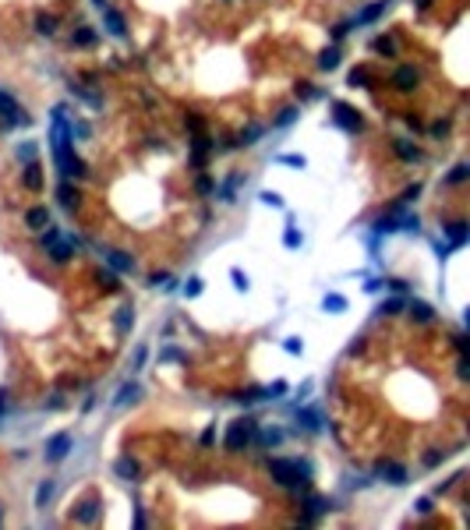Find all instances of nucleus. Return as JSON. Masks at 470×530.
I'll return each mask as SVG.
<instances>
[{"label": "nucleus", "mask_w": 470, "mask_h": 530, "mask_svg": "<svg viewBox=\"0 0 470 530\" xmlns=\"http://www.w3.org/2000/svg\"><path fill=\"white\" fill-rule=\"evenodd\" d=\"M269 474H272V481L283 484V488H308V481H301V477H308L311 467L304 463V460H269Z\"/></svg>", "instance_id": "f257e3e1"}, {"label": "nucleus", "mask_w": 470, "mask_h": 530, "mask_svg": "<svg viewBox=\"0 0 470 530\" xmlns=\"http://www.w3.org/2000/svg\"><path fill=\"white\" fill-rule=\"evenodd\" d=\"M251 435H254V424H251V421H233L230 431H226V449H230V453H241V449L251 442Z\"/></svg>", "instance_id": "f03ea898"}, {"label": "nucleus", "mask_w": 470, "mask_h": 530, "mask_svg": "<svg viewBox=\"0 0 470 530\" xmlns=\"http://www.w3.org/2000/svg\"><path fill=\"white\" fill-rule=\"evenodd\" d=\"M375 470H378V477H385L389 484H407V481H410L407 467H400V463H393V460H382Z\"/></svg>", "instance_id": "7ed1b4c3"}, {"label": "nucleus", "mask_w": 470, "mask_h": 530, "mask_svg": "<svg viewBox=\"0 0 470 530\" xmlns=\"http://www.w3.org/2000/svg\"><path fill=\"white\" fill-rule=\"evenodd\" d=\"M332 117H336V124L346 127V131H361V117H357V110L354 106H346V103H332Z\"/></svg>", "instance_id": "20e7f679"}, {"label": "nucleus", "mask_w": 470, "mask_h": 530, "mask_svg": "<svg viewBox=\"0 0 470 530\" xmlns=\"http://www.w3.org/2000/svg\"><path fill=\"white\" fill-rule=\"evenodd\" d=\"M74 248H78V237H67V241H61V237H57V241L50 244V258H53L57 265H64V262L74 254Z\"/></svg>", "instance_id": "39448f33"}, {"label": "nucleus", "mask_w": 470, "mask_h": 530, "mask_svg": "<svg viewBox=\"0 0 470 530\" xmlns=\"http://www.w3.org/2000/svg\"><path fill=\"white\" fill-rule=\"evenodd\" d=\"M67 453H71V435H67V431H61V435H53L46 442V456H50V460H64Z\"/></svg>", "instance_id": "423d86ee"}, {"label": "nucleus", "mask_w": 470, "mask_h": 530, "mask_svg": "<svg viewBox=\"0 0 470 530\" xmlns=\"http://www.w3.org/2000/svg\"><path fill=\"white\" fill-rule=\"evenodd\" d=\"M0 117H7V121H18V124H29V117L18 110V103L11 99V95L0 92Z\"/></svg>", "instance_id": "0eeeda50"}, {"label": "nucleus", "mask_w": 470, "mask_h": 530, "mask_svg": "<svg viewBox=\"0 0 470 530\" xmlns=\"http://www.w3.org/2000/svg\"><path fill=\"white\" fill-rule=\"evenodd\" d=\"M417 78H421V74H417L414 67H400V71L393 74V85H396L400 92H410V89L417 85Z\"/></svg>", "instance_id": "6e6552de"}, {"label": "nucleus", "mask_w": 470, "mask_h": 530, "mask_svg": "<svg viewBox=\"0 0 470 530\" xmlns=\"http://www.w3.org/2000/svg\"><path fill=\"white\" fill-rule=\"evenodd\" d=\"M106 262H110L117 272H134V262H131L127 251H106Z\"/></svg>", "instance_id": "1a4fd4ad"}, {"label": "nucleus", "mask_w": 470, "mask_h": 530, "mask_svg": "<svg viewBox=\"0 0 470 530\" xmlns=\"http://www.w3.org/2000/svg\"><path fill=\"white\" fill-rule=\"evenodd\" d=\"M445 233H449V241H453V248H463L467 244V223L460 219V223H449V226H442Z\"/></svg>", "instance_id": "9d476101"}, {"label": "nucleus", "mask_w": 470, "mask_h": 530, "mask_svg": "<svg viewBox=\"0 0 470 530\" xmlns=\"http://www.w3.org/2000/svg\"><path fill=\"white\" fill-rule=\"evenodd\" d=\"M53 492H57V484L46 477V481H39V488H35V509H46V502L53 499Z\"/></svg>", "instance_id": "9b49d317"}, {"label": "nucleus", "mask_w": 470, "mask_h": 530, "mask_svg": "<svg viewBox=\"0 0 470 530\" xmlns=\"http://www.w3.org/2000/svg\"><path fill=\"white\" fill-rule=\"evenodd\" d=\"M244 181H248V177H244L241 170H237V173H230V177H226V184H223V191H220V194H223V202H233V194H237V187L244 184Z\"/></svg>", "instance_id": "f8f14e48"}, {"label": "nucleus", "mask_w": 470, "mask_h": 530, "mask_svg": "<svg viewBox=\"0 0 470 530\" xmlns=\"http://www.w3.org/2000/svg\"><path fill=\"white\" fill-rule=\"evenodd\" d=\"M103 18H106V29L113 32V35H124L127 32V25H124V18L113 11V7H103Z\"/></svg>", "instance_id": "ddd939ff"}, {"label": "nucleus", "mask_w": 470, "mask_h": 530, "mask_svg": "<svg viewBox=\"0 0 470 530\" xmlns=\"http://www.w3.org/2000/svg\"><path fill=\"white\" fill-rule=\"evenodd\" d=\"M325 509H329V499H308V513L301 516V523H311V520H318Z\"/></svg>", "instance_id": "4468645a"}, {"label": "nucleus", "mask_w": 470, "mask_h": 530, "mask_svg": "<svg viewBox=\"0 0 470 530\" xmlns=\"http://www.w3.org/2000/svg\"><path fill=\"white\" fill-rule=\"evenodd\" d=\"M74 520H78V523H95V520H99V502H95V499L85 502V505L74 513Z\"/></svg>", "instance_id": "2eb2a0df"}, {"label": "nucleus", "mask_w": 470, "mask_h": 530, "mask_svg": "<svg viewBox=\"0 0 470 530\" xmlns=\"http://www.w3.org/2000/svg\"><path fill=\"white\" fill-rule=\"evenodd\" d=\"M25 223H29L32 230H43V226H50V212L39 205V209H29V216H25Z\"/></svg>", "instance_id": "dca6fc26"}, {"label": "nucleus", "mask_w": 470, "mask_h": 530, "mask_svg": "<svg viewBox=\"0 0 470 530\" xmlns=\"http://www.w3.org/2000/svg\"><path fill=\"white\" fill-rule=\"evenodd\" d=\"M410 318H414V322H432L435 311H432L424 301H410Z\"/></svg>", "instance_id": "f3484780"}, {"label": "nucleus", "mask_w": 470, "mask_h": 530, "mask_svg": "<svg viewBox=\"0 0 470 530\" xmlns=\"http://www.w3.org/2000/svg\"><path fill=\"white\" fill-rule=\"evenodd\" d=\"M191 149H194V152H191V159H194V163H205V156H209V149H212V142H209L205 134H198Z\"/></svg>", "instance_id": "a211bd4d"}, {"label": "nucleus", "mask_w": 470, "mask_h": 530, "mask_svg": "<svg viewBox=\"0 0 470 530\" xmlns=\"http://www.w3.org/2000/svg\"><path fill=\"white\" fill-rule=\"evenodd\" d=\"M22 181H25V187H29V191H39V187H43V173H39V166H35V163H29V166H25V177H22Z\"/></svg>", "instance_id": "6ab92c4d"}, {"label": "nucleus", "mask_w": 470, "mask_h": 530, "mask_svg": "<svg viewBox=\"0 0 470 530\" xmlns=\"http://www.w3.org/2000/svg\"><path fill=\"white\" fill-rule=\"evenodd\" d=\"M322 308H325L329 315H340V311H346V297H340V293H325Z\"/></svg>", "instance_id": "aec40b11"}, {"label": "nucleus", "mask_w": 470, "mask_h": 530, "mask_svg": "<svg viewBox=\"0 0 470 530\" xmlns=\"http://www.w3.org/2000/svg\"><path fill=\"white\" fill-rule=\"evenodd\" d=\"M131 325H134V308L127 304V308H121V311H117V332L124 336V332L131 329Z\"/></svg>", "instance_id": "412c9836"}, {"label": "nucleus", "mask_w": 470, "mask_h": 530, "mask_svg": "<svg viewBox=\"0 0 470 530\" xmlns=\"http://www.w3.org/2000/svg\"><path fill=\"white\" fill-rule=\"evenodd\" d=\"M57 198H61V205H67V209H74V205H78V191H74L71 184H61V187H57Z\"/></svg>", "instance_id": "4be33fe9"}, {"label": "nucleus", "mask_w": 470, "mask_h": 530, "mask_svg": "<svg viewBox=\"0 0 470 530\" xmlns=\"http://www.w3.org/2000/svg\"><path fill=\"white\" fill-rule=\"evenodd\" d=\"M368 78H371V74H368V67H354V71H350V78H346V85H350V89H361V85H368Z\"/></svg>", "instance_id": "5701e85b"}, {"label": "nucleus", "mask_w": 470, "mask_h": 530, "mask_svg": "<svg viewBox=\"0 0 470 530\" xmlns=\"http://www.w3.org/2000/svg\"><path fill=\"white\" fill-rule=\"evenodd\" d=\"M258 442H262V445H280L283 431L280 428H262V431H258Z\"/></svg>", "instance_id": "b1692460"}, {"label": "nucleus", "mask_w": 470, "mask_h": 530, "mask_svg": "<svg viewBox=\"0 0 470 530\" xmlns=\"http://www.w3.org/2000/svg\"><path fill=\"white\" fill-rule=\"evenodd\" d=\"M382 11H385V0H378V4H371V7H364V11L357 14V22H375Z\"/></svg>", "instance_id": "393cba45"}, {"label": "nucleus", "mask_w": 470, "mask_h": 530, "mask_svg": "<svg viewBox=\"0 0 470 530\" xmlns=\"http://www.w3.org/2000/svg\"><path fill=\"white\" fill-rule=\"evenodd\" d=\"M35 29L43 32V35H53V32H57V18H50V14H39V18H35Z\"/></svg>", "instance_id": "a878e982"}, {"label": "nucleus", "mask_w": 470, "mask_h": 530, "mask_svg": "<svg viewBox=\"0 0 470 530\" xmlns=\"http://www.w3.org/2000/svg\"><path fill=\"white\" fill-rule=\"evenodd\" d=\"M336 64H340V50H325V53L318 57V67H322V71H332Z\"/></svg>", "instance_id": "bb28decb"}, {"label": "nucleus", "mask_w": 470, "mask_h": 530, "mask_svg": "<svg viewBox=\"0 0 470 530\" xmlns=\"http://www.w3.org/2000/svg\"><path fill=\"white\" fill-rule=\"evenodd\" d=\"M393 149H396L403 159H410V163H414V159H421V152H417L414 145H407V142H393Z\"/></svg>", "instance_id": "cd10ccee"}, {"label": "nucleus", "mask_w": 470, "mask_h": 530, "mask_svg": "<svg viewBox=\"0 0 470 530\" xmlns=\"http://www.w3.org/2000/svg\"><path fill=\"white\" fill-rule=\"evenodd\" d=\"M117 474L121 477H138V463L134 460H117Z\"/></svg>", "instance_id": "c85d7f7f"}, {"label": "nucleus", "mask_w": 470, "mask_h": 530, "mask_svg": "<svg viewBox=\"0 0 470 530\" xmlns=\"http://www.w3.org/2000/svg\"><path fill=\"white\" fill-rule=\"evenodd\" d=\"M138 392H142V389H138V385H134V382H127L124 389H121V396H117V403H121V406H124V403H131V400H134V396H138Z\"/></svg>", "instance_id": "c756f323"}, {"label": "nucleus", "mask_w": 470, "mask_h": 530, "mask_svg": "<svg viewBox=\"0 0 470 530\" xmlns=\"http://www.w3.org/2000/svg\"><path fill=\"white\" fill-rule=\"evenodd\" d=\"M297 421H301L304 428H311V431L318 428V414H315V410H297Z\"/></svg>", "instance_id": "7c9ffc66"}, {"label": "nucleus", "mask_w": 470, "mask_h": 530, "mask_svg": "<svg viewBox=\"0 0 470 530\" xmlns=\"http://www.w3.org/2000/svg\"><path fill=\"white\" fill-rule=\"evenodd\" d=\"M375 50H378V53H385V57H396V43H393V39H385V35H382V39H375Z\"/></svg>", "instance_id": "2f4dec72"}, {"label": "nucleus", "mask_w": 470, "mask_h": 530, "mask_svg": "<svg viewBox=\"0 0 470 530\" xmlns=\"http://www.w3.org/2000/svg\"><path fill=\"white\" fill-rule=\"evenodd\" d=\"M301 241H304V237H301L293 226H286V233H283V244H286V248H301Z\"/></svg>", "instance_id": "473e14b6"}, {"label": "nucleus", "mask_w": 470, "mask_h": 530, "mask_svg": "<svg viewBox=\"0 0 470 530\" xmlns=\"http://www.w3.org/2000/svg\"><path fill=\"white\" fill-rule=\"evenodd\" d=\"M74 43H78V46H92V43H95V32L92 29H78V32H74Z\"/></svg>", "instance_id": "72a5a7b5"}, {"label": "nucleus", "mask_w": 470, "mask_h": 530, "mask_svg": "<svg viewBox=\"0 0 470 530\" xmlns=\"http://www.w3.org/2000/svg\"><path fill=\"white\" fill-rule=\"evenodd\" d=\"M378 311H382V315H400V311H403V301H400V297H393V301H385Z\"/></svg>", "instance_id": "f704fd0d"}, {"label": "nucleus", "mask_w": 470, "mask_h": 530, "mask_svg": "<svg viewBox=\"0 0 470 530\" xmlns=\"http://www.w3.org/2000/svg\"><path fill=\"white\" fill-rule=\"evenodd\" d=\"M467 173H470V166H467V163H460V166L449 173V184H460V181H467Z\"/></svg>", "instance_id": "c9c22d12"}, {"label": "nucleus", "mask_w": 470, "mask_h": 530, "mask_svg": "<svg viewBox=\"0 0 470 530\" xmlns=\"http://www.w3.org/2000/svg\"><path fill=\"white\" fill-rule=\"evenodd\" d=\"M293 117H297V110H293V106H286V110H280V117H276L272 124H276V127H283V124H290Z\"/></svg>", "instance_id": "e433bc0d"}, {"label": "nucleus", "mask_w": 470, "mask_h": 530, "mask_svg": "<svg viewBox=\"0 0 470 530\" xmlns=\"http://www.w3.org/2000/svg\"><path fill=\"white\" fill-rule=\"evenodd\" d=\"M32 156H35V145H32V142H22V145H18V159L32 163Z\"/></svg>", "instance_id": "4c0bfd02"}, {"label": "nucleus", "mask_w": 470, "mask_h": 530, "mask_svg": "<svg viewBox=\"0 0 470 530\" xmlns=\"http://www.w3.org/2000/svg\"><path fill=\"white\" fill-rule=\"evenodd\" d=\"M95 280L103 283V286H106V290H121V283H117V276H110V272H99V276H95Z\"/></svg>", "instance_id": "58836bf2"}, {"label": "nucleus", "mask_w": 470, "mask_h": 530, "mask_svg": "<svg viewBox=\"0 0 470 530\" xmlns=\"http://www.w3.org/2000/svg\"><path fill=\"white\" fill-rule=\"evenodd\" d=\"M230 280H233V286H237V290H248V286H251L248 276H244L241 269H233V272H230Z\"/></svg>", "instance_id": "ea45409f"}, {"label": "nucleus", "mask_w": 470, "mask_h": 530, "mask_svg": "<svg viewBox=\"0 0 470 530\" xmlns=\"http://www.w3.org/2000/svg\"><path fill=\"white\" fill-rule=\"evenodd\" d=\"M262 202H265V205H276V209H283V198L276 194V191H262Z\"/></svg>", "instance_id": "a19ab883"}, {"label": "nucleus", "mask_w": 470, "mask_h": 530, "mask_svg": "<svg viewBox=\"0 0 470 530\" xmlns=\"http://www.w3.org/2000/svg\"><path fill=\"white\" fill-rule=\"evenodd\" d=\"M262 134V127H248L244 134H241V145H254V138Z\"/></svg>", "instance_id": "79ce46f5"}, {"label": "nucleus", "mask_w": 470, "mask_h": 530, "mask_svg": "<svg viewBox=\"0 0 470 530\" xmlns=\"http://www.w3.org/2000/svg\"><path fill=\"white\" fill-rule=\"evenodd\" d=\"M280 163H286V166H301V170L308 166V159H304V156H280Z\"/></svg>", "instance_id": "37998d69"}, {"label": "nucleus", "mask_w": 470, "mask_h": 530, "mask_svg": "<svg viewBox=\"0 0 470 530\" xmlns=\"http://www.w3.org/2000/svg\"><path fill=\"white\" fill-rule=\"evenodd\" d=\"M283 350H286V354H293V357H297V354H301V350H304V343H301V340H286V343H283Z\"/></svg>", "instance_id": "c03bdc74"}, {"label": "nucleus", "mask_w": 470, "mask_h": 530, "mask_svg": "<svg viewBox=\"0 0 470 530\" xmlns=\"http://www.w3.org/2000/svg\"><path fill=\"white\" fill-rule=\"evenodd\" d=\"M297 95H301V99H315L318 92H315V89L308 85V82H301V85H297Z\"/></svg>", "instance_id": "a18cd8bd"}, {"label": "nucleus", "mask_w": 470, "mask_h": 530, "mask_svg": "<svg viewBox=\"0 0 470 530\" xmlns=\"http://www.w3.org/2000/svg\"><path fill=\"white\" fill-rule=\"evenodd\" d=\"M184 293H188V297H198V293H202V280H188Z\"/></svg>", "instance_id": "49530a36"}, {"label": "nucleus", "mask_w": 470, "mask_h": 530, "mask_svg": "<svg viewBox=\"0 0 470 530\" xmlns=\"http://www.w3.org/2000/svg\"><path fill=\"white\" fill-rule=\"evenodd\" d=\"M417 194H421V184H414V187H407V191H403V202H414V198H417Z\"/></svg>", "instance_id": "de8ad7c7"}, {"label": "nucleus", "mask_w": 470, "mask_h": 530, "mask_svg": "<svg viewBox=\"0 0 470 530\" xmlns=\"http://www.w3.org/2000/svg\"><path fill=\"white\" fill-rule=\"evenodd\" d=\"M142 364H145V346H138V350H134V371H138Z\"/></svg>", "instance_id": "09e8293b"}, {"label": "nucleus", "mask_w": 470, "mask_h": 530, "mask_svg": "<svg viewBox=\"0 0 470 530\" xmlns=\"http://www.w3.org/2000/svg\"><path fill=\"white\" fill-rule=\"evenodd\" d=\"M209 191H212V181H209V177H202V181H198V194H209Z\"/></svg>", "instance_id": "8fccbe9b"}, {"label": "nucleus", "mask_w": 470, "mask_h": 530, "mask_svg": "<svg viewBox=\"0 0 470 530\" xmlns=\"http://www.w3.org/2000/svg\"><path fill=\"white\" fill-rule=\"evenodd\" d=\"M163 361H181V350H163Z\"/></svg>", "instance_id": "3c124183"}, {"label": "nucleus", "mask_w": 470, "mask_h": 530, "mask_svg": "<svg viewBox=\"0 0 470 530\" xmlns=\"http://www.w3.org/2000/svg\"><path fill=\"white\" fill-rule=\"evenodd\" d=\"M417 513H432V499H421V502H417Z\"/></svg>", "instance_id": "603ef678"}, {"label": "nucleus", "mask_w": 470, "mask_h": 530, "mask_svg": "<svg viewBox=\"0 0 470 530\" xmlns=\"http://www.w3.org/2000/svg\"><path fill=\"white\" fill-rule=\"evenodd\" d=\"M389 286H393L396 293H403V290H407V283H403V280H389Z\"/></svg>", "instance_id": "864d4df0"}, {"label": "nucleus", "mask_w": 470, "mask_h": 530, "mask_svg": "<svg viewBox=\"0 0 470 530\" xmlns=\"http://www.w3.org/2000/svg\"><path fill=\"white\" fill-rule=\"evenodd\" d=\"M212 442H216V431H212V428H209V431H205V435H202V445H212Z\"/></svg>", "instance_id": "5fc2aeb1"}, {"label": "nucleus", "mask_w": 470, "mask_h": 530, "mask_svg": "<svg viewBox=\"0 0 470 530\" xmlns=\"http://www.w3.org/2000/svg\"><path fill=\"white\" fill-rule=\"evenodd\" d=\"M92 4H95V7H106V0H92Z\"/></svg>", "instance_id": "6e6d98bb"}, {"label": "nucleus", "mask_w": 470, "mask_h": 530, "mask_svg": "<svg viewBox=\"0 0 470 530\" xmlns=\"http://www.w3.org/2000/svg\"><path fill=\"white\" fill-rule=\"evenodd\" d=\"M417 4H421V7H428V4H432V0H417Z\"/></svg>", "instance_id": "4d7b16f0"}, {"label": "nucleus", "mask_w": 470, "mask_h": 530, "mask_svg": "<svg viewBox=\"0 0 470 530\" xmlns=\"http://www.w3.org/2000/svg\"><path fill=\"white\" fill-rule=\"evenodd\" d=\"M0 523H4V513H0Z\"/></svg>", "instance_id": "13d9d810"}]
</instances>
